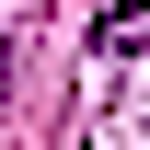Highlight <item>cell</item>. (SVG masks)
<instances>
[{
    "label": "cell",
    "instance_id": "6da1fadb",
    "mask_svg": "<svg viewBox=\"0 0 150 150\" xmlns=\"http://www.w3.org/2000/svg\"><path fill=\"white\" fill-rule=\"evenodd\" d=\"M150 46V0H104V23H93V58H139Z\"/></svg>",
    "mask_w": 150,
    "mask_h": 150
}]
</instances>
